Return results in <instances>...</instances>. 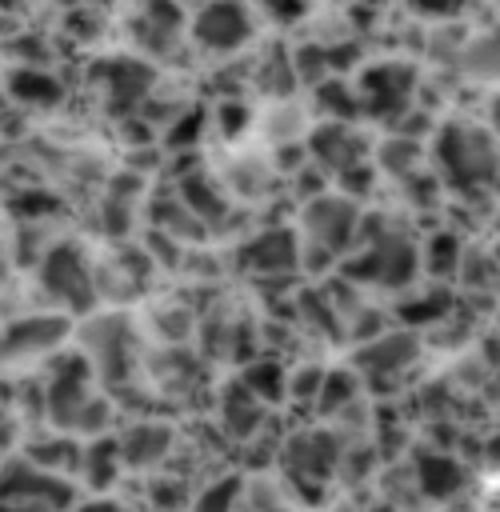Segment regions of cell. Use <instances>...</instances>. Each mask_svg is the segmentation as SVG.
<instances>
[{
	"mask_svg": "<svg viewBox=\"0 0 500 512\" xmlns=\"http://www.w3.org/2000/svg\"><path fill=\"white\" fill-rule=\"evenodd\" d=\"M360 204L340 196V192H320L300 204L296 216V248H300V268L308 272H332L340 260L352 252L356 224H360Z\"/></svg>",
	"mask_w": 500,
	"mask_h": 512,
	"instance_id": "1",
	"label": "cell"
},
{
	"mask_svg": "<svg viewBox=\"0 0 500 512\" xmlns=\"http://www.w3.org/2000/svg\"><path fill=\"white\" fill-rule=\"evenodd\" d=\"M492 124L448 120L436 132V176L460 196H484L496 188V140Z\"/></svg>",
	"mask_w": 500,
	"mask_h": 512,
	"instance_id": "2",
	"label": "cell"
},
{
	"mask_svg": "<svg viewBox=\"0 0 500 512\" xmlns=\"http://www.w3.org/2000/svg\"><path fill=\"white\" fill-rule=\"evenodd\" d=\"M72 340L80 344L76 352L84 356V364L92 368V376L104 380V388H124L136 376V368H140L136 324L124 312L88 316L80 328H72Z\"/></svg>",
	"mask_w": 500,
	"mask_h": 512,
	"instance_id": "3",
	"label": "cell"
},
{
	"mask_svg": "<svg viewBox=\"0 0 500 512\" xmlns=\"http://www.w3.org/2000/svg\"><path fill=\"white\" fill-rule=\"evenodd\" d=\"M36 284H40V296H48V304L64 316H84L100 300L96 264L88 260V252L76 240H56L44 248L40 264H36Z\"/></svg>",
	"mask_w": 500,
	"mask_h": 512,
	"instance_id": "4",
	"label": "cell"
},
{
	"mask_svg": "<svg viewBox=\"0 0 500 512\" xmlns=\"http://www.w3.org/2000/svg\"><path fill=\"white\" fill-rule=\"evenodd\" d=\"M72 316L56 312V308H36L24 316H12L0 324V368H32V364H48L56 352H64V344L72 340Z\"/></svg>",
	"mask_w": 500,
	"mask_h": 512,
	"instance_id": "5",
	"label": "cell"
},
{
	"mask_svg": "<svg viewBox=\"0 0 500 512\" xmlns=\"http://www.w3.org/2000/svg\"><path fill=\"white\" fill-rule=\"evenodd\" d=\"M416 84H420V68L408 60H372L360 64L352 88L360 100V120H380L392 124L396 116H404L416 104Z\"/></svg>",
	"mask_w": 500,
	"mask_h": 512,
	"instance_id": "6",
	"label": "cell"
},
{
	"mask_svg": "<svg viewBox=\"0 0 500 512\" xmlns=\"http://www.w3.org/2000/svg\"><path fill=\"white\" fill-rule=\"evenodd\" d=\"M188 40L208 56H232L256 40L252 0H204L188 12Z\"/></svg>",
	"mask_w": 500,
	"mask_h": 512,
	"instance_id": "7",
	"label": "cell"
},
{
	"mask_svg": "<svg viewBox=\"0 0 500 512\" xmlns=\"http://www.w3.org/2000/svg\"><path fill=\"white\" fill-rule=\"evenodd\" d=\"M416 360H420V332L384 328L380 336L356 344L348 368L360 376V384H388V380H400Z\"/></svg>",
	"mask_w": 500,
	"mask_h": 512,
	"instance_id": "8",
	"label": "cell"
},
{
	"mask_svg": "<svg viewBox=\"0 0 500 512\" xmlns=\"http://www.w3.org/2000/svg\"><path fill=\"white\" fill-rule=\"evenodd\" d=\"M0 500L12 504H40L48 512H68V504L76 500V480H60L48 476L40 468H32L24 456H8L0 460Z\"/></svg>",
	"mask_w": 500,
	"mask_h": 512,
	"instance_id": "9",
	"label": "cell"
},
{
	"mask_svg": "<svg viewBox=\"0 0 500 512\" xmlns=\"http://www.w3.org/2000/svg\"><path fill=\"white\" fill-rule=\"evenodd\" d=\"M340 440H336V432H320V428H308V432H300V436H292V440H284L280 444V464H284V476L300 488V484H312V488H320L328 476H332V468L340 464Z\"/></svg>",
	"mask_w": 500,
	"mask_h": 512,
	"instance_id": "10",
	"label": "cell"
},
{
	"mask_svg": "<svg viewBox=\"0 0 500 512\" xmlns=\"http://www.w3.org/2000/svg\"><path fill=\"white\" fill-rule=\"evenodd\" d=\"M304 152L312 156V164L324 176H340L356 164L368 160V140L356 124H336V120H320L312 124V132L304 136Z\"/></svg>",
	"mask_w": 500,
	"mask_h": 512,
	"instance_id": "11",
	"label": "cell"
},
{
	"mask_svg": "<svg viewBox=\"0 0 500 512\" xmlns=\"http://www.w3.org/2000/svg\"><path fill=\"white\" fill-rule=\"evenodd\" d=\"M188 12L172 0H140L132 20V40L144 56H168L180 40H188Z\"/></svg>",
	"mask_w": 500,
	"mask_h": 512,
	"instance_id": "12",
	"label": "cell"
},
{
	"mask_svg": "<svg viewBox=\"0 0 500 512\" xmlns=\"http://www.w3.org/2000/svg\"><path fill=\"white\" fill-rule=\"evenodd\" d=\"M100 80H104V104L116 116H128V112H140L144 100L152 96L156 72H152L148 60L132 56V60H108L100 68Z\"/></svg>",
	"mask_w": 500,
	"mask_h": 512,
	"instance_id": "13",
	"label": "cell"
},
{
	"mask_svg": "<svg viewBox=\"0 0 500 512\" xmlns=\"http://www.w3.org/2000/svg\"><path fill=\"white\" fill-rule=\"evenodd\" d=\"M112 436H116V448H120V464L136 468V472L160 468L172 452V440H176L164 420H132L128 428H120Z\"/></svg>",
	"mask_w": 500,
	"mask_h": 512,
	"instance_id": "14",
	"label": "cell"
},
{
	"mask_svg": "<svg viewBox=\"0 0 500 512\" xmlns=\"http://www.w3.org/2000/svg\"><path fill=\"white\" fill-rule=\"evenodd\" d=\"M244 268L260 272V276H292L300 268V248H296V232L292 228H264L260 236H252L240 248Z\"/></svg>",
	"mask_w": 500,
	"mask_h": 512,
	"instance_id": "15",
	"label": "cell"
},
{
	"mask_svg": "<svg viewBox=\"0 0 500 512\" xmlns=\"http://www.w3.org/2000/svg\"><path fill=\"white\" fill-rule=\"evenodd\" d=\"M216 416L224 424V432L232 440H252L264 424H268V408L240 384V380H228L220 388V400H216Z\"/></svg>",
	"mask_w": 500,
	"mask_h": 512,
	"instance_id": "16",
	"label": "cell"
},
{
	"mask_svg": "<svg viewBox=\"0 0 500 512\" xmlns=\"http://www.w3.org/2000/svg\"><path fill=\"white\" fill-rule=\"evenodd\" d=\"M20 448H24L20 456H24L32 468L48 472V476L68 480V476H76V468H80V440L68 436V432H56V428L28 436Z\"/></svg>",
	"mask_w": 500,
	"mask_h": 512,
	"instance_id": "17",
	"label": "cell"
},
{
	"mask_svg": "<svg viewBox=\"0 0 500 512\" xmlns=\"http://www.w3.org/2000/svg\"><path fill=\"white\" fill-rule=\"evenodd\" d=\"M176 200H180L208 232L228 216V192H224L212 176H204V168H192L188 176L176 180Z\"/></svg>",
	"mask_w": 500,
	"mask_h": 512,
	"instance_id": "18",
	"label": "cell"
},
{
	"mask_svg": "<svg viewBox=\"0 0 500 512\" xmlns=\"http://www.w3.org/2000/svg\"><path fill=\"white\" fill-rule=\"evenodd\" d=\"M4 100L24 108H56L64 100V84L48 68H12L4 80Z\"/></svg>",
	"mask_w": 500,
	"mask_h": 512,
	"instance_id": "19",
	"label": "cell"
},
{
	"mask_svg": "<svg viewBox=\"0 0 500 512\" xmlns=\"http://www.w3.org/2000/svg\"><path fill=\"white\" fill-rule=\"evenodd\" d=\"M464 464L448 452H420L416 456V468H412V480H416V492L432 496V500H452L460 488H464Z\"/></svg>",
	"mask_w": 500,
	"mask_h": 512,
	"instance_id": "20",
	"label": "cell"
},
{
	"mask_svg": "<svg viewBox=\"0 0 500 512\" xmlns=\"http://www.w3.org/2000/svg\"><path fill=\"white\" fill-rule=\"evenodd\" d=\"M120 472H124V464H120V448H116V436L112 432L92 436V440H80V468H76V476L92 492H108Z\"/></svg>",
	"mask_w": 500,
	"mask_h": 512,
	"instance_id": "21",
	"label": "cell"
},
{
	"mask_svg": "<svg viewBox=\"0 0 500 512\" xmlns=\"http://www.w3.org/2000/svg\"><path fill=\"white\" fill-rule=\"evenodd\" d=\"M452 292H448V284H428V288H408L404 292V300L396 304V316L404 320V328H412V332H420V328H428V324H444L448 320V312H452Z\"/></svg>",
	"mask_w": 500,
	"mask_h": 512,
	"instance_id": "22",
	"label": "cell"
},
{
	"mask_svg": "<svg viewBox=\"0 0 500 512\" xmlns=\"http://www.w3.org/2000/svg\"><path fill=\"white\" fill-rule=\"evenodd\" d=\"M368 156H372V168H376V172L404 180V176H412V172H420V168H424V140H412V136H396V132H388V136H384Z\"/></svg>",
	"mask_w": 500,
	"mask_h": 512,
	"instance_id": "23",
	"label": "cell"
},
{
	"mask_svg": "<svg viewBox=\"0 0 500 512\" xmlns=\"http://www.w3.org/2000/svg\"><path fill=\"white\" fill-rule=\"evenodd\" d=\"M364 396V384L352 368H324V380H320V392H316V416L324 420H336L340 412H348L356 400Z\"/></svg>",
	"mask_w": 500,
	"mask_h": 512,
	"instance_id": "24",
	"label": "cell"
},
{
	"mask_svg": "<svg viewBox=\"0 0 500 512\" xmlns=\"http://www.w3.org/2000/svg\"><path fill=\"white\" fill-rule=\"evenodd\" d=\"M264 408L268 404H280L284 400V380H288V368L276 360V356H256V360H248L244 368H240V376H236Z\"/></svg>",
	"mask_w": 500,
	"mask_h": 512,
	"instance_id": "25",
	"label": "cell"
},
{
	"mask_svg": "<svg viewBox=\"0 0 500 512\" xmlns=\"http://www.w3.org/2000/svg\"><path fill=\"white\" fill-rule=\"evenodd\" d=\"M452 64H456L468 80L488 84V80L496 76V32L480 28L476 36H464L460 48H456V56H452Z\"/></svg>",
	"mask_w": 500,
	"mask_h": 512,
	"instance_id": "26",
	"label": "cell"
},
{
	"mask_svg": "<svg viewBox=\"0 0 500 512\" xmlns=\"http://www.w3.org/2000/svg\"><path fill=\"white\" fill-rule=\"evenodd\" d=\"M152 224H160V232L176 244V240H184V244H200V240H208V228L168 192V196H160L156 200V212H152Z\"/></svg>",
	"mask_w": 500,
	"mask_h": 512,
	"instance_id": "27",
	"label": "cell"
},
{
	"mask_svg": "<svg viewBox=\"0 0 500 512\" xmlns=\"http://www.w3.org/2000/svg\"><path fill=\"white\" fill-rule=\"evenodd\" d=\"M460 256H464L460 236L436 232V236H428V244L420 248V272L432 276L436 284H444V280H452V276L460 272Z\"/></svg>",
	"mask_w": 500,
	"mask_h": 512,
	"instance_id": "28",
	"label": "cell"
},
{
	"mask_svg": "<svg viewBox=\"0 0 500 512\" xmlns=\"http://www.w3.org/2000/svg\"><path fill=\"white\" fill-rule=\"evenodd\" d=\"M240 496H244V480L240 476H220L212 484H204L192 496V512H240Z\"/></svg>",
	"mask_w": 500,
	"mask_h": 512,
	"instance_id": "29",
	"label": "cell"
},
{
	"mask_svg": "<svg viewBox=\"0 0 500 512\" xmlns=\"http://www.w3.org/2000/svg\"><path fill=\"white\" fill-rule=\"evenodd\" d=\"M192 504V496H188V488L176 480H152V488H148V508L152 512H180V508H188Z\"/></svg>",
	"mask_w": 500,
	"mask_h": 512,
	"instance_id": "30",
	"label": "cell"
},
{
	"mask_svg": "<svg viewBox=\"0 0 500 512\" xmlns=\"http://www.w3.org/2000/svg\"><path fill=\"white\" fill-rule=\"evenodd\" d=\"M408 8L420 16V20H432V24H444V20H456L468 0H408Z\"/></svg>",
	"mask_w": 500,
	"mask_h": 512,
	"instance_id": "31",
	"label": "cell"
},
{
	"mask_svg": "<svg viewBox=\"0 0 500 512\" xmlns=\"http://www.w3.org/2000/svg\"><path fill=\"white\" fill-rule=\"evenodd\" d=\"M80 512H140V508H124V504H108V500H92Z\"/></svg>",
	"mask_w": 500,
	"mask_h": 512,
	"instance_id": "32",
	"label": "cell"
},
{
	"mask_svg": "<svg viewBox=\"0 0 500 512\" xmlns=\"http://www.w3.org/2000/svg\"><path fill=\"white\" fill-rule=\"evenodd\" d=\"M0 512H48L40 504H12V500H0Z\"/></svg>",
	"mask_w": 500,
	"mask_h": 512,
	"instance_id": "33",
	"label": "cell"
},
{
	"mask_svg": "<svg viewBox=\"0 0 500 512\" xmlns=\"http://www.w3.org/2000/svg\"><path fill=\"white\" fill-rule=\"evenodd\" d=\"M12 32H16V20H12V12L0 8V36H12Z\"/></svg>",
	"mask_w": 500,
	"mask_h": 512,
	"instance_id": "34",
	"label": "cell"
},
{
	"mask_svg": "<svg viewBox=\"0 0 500 512\" xmlns=\"http://www.w3.org/2000/svg\"><path fill=\"white\" fill-rule=\"evenodd\" d=\"M4 108H8V100H4V88H0V112H4Z\"/></svg>",
	"mask_w": 500,
	"mask_h": 512,
	"instance_id": "35",
	"label": "cell"
},
{
	"mask_svg": "<svg viewBox=\"0 0 500 512\" xmlns=\"http://www.w3.org/2000/svg\"><path fill=\"white\" fill-rule=\"evenodd\" d=\"M372 512H392V508H388V504H380V508H372Z\"/></svg>",
	"mask_w": 500,
	"mask_h": 512,
	"instance_id": "36",
	"label": "cell"
},
{
	"mask_svg": "<svg viewBox=\"0 0 500 512\" xmlns=\"http://www.w3.org/2000/svg\"><path fill=\"white\" fill-rule=\"evenodd\" d=\"M60 4H84V0H60Z\"/></svg>",
	"mask_w": 500,
	"mask_h": 512,
	"instance_id": "37",
	"label": "cell"
},
{
	"mask_svg": "<svg viewBox=\"0 0 500 512\" xmlns=\"http://www.w3.org/2000/svg\"><path fill=\"white\" fill-rule=\"evenodd\" d=\"M0 280H4V260H0Z\"/></svg>",
	"mask_w": 500,
	"mask_h": 512,
	"instance_id": "38",
	"label": "cell"
}]
</instances>
